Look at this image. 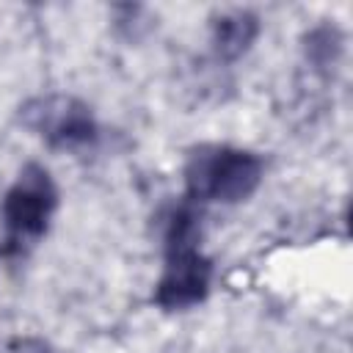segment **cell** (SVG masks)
Here are the masks:
<instances>
[{
	"label": "cell",
	"instance_id": "6da1fadb",
	"mask_svg": "<svg viewBox=\"0 0 353 353\" xmlns=\"http://www.w3.org/2000/svg\"><path fill=\"white\" fill-rule=\"evenodd\" d=\"M201 212L196 201L182 199L165 223V265L154 287V303L165 312H182L201 303L210 292L212 262L201 254Z\"/></svg>",
	"mask_w": 353,
	"mask_h": 353
},
{
	"label": "cell",
	"instance_id": "7a4b0ae2",
	"mask_svg": "<svg viewBox=\"0 0 353 353\" xmlns=\"http://www.w3.org/2000/svg\"><path fill=\"white\" fill-rule=\"evenodd\" d=\"M265 163L248 149L204 143L188 154L185 163V199L190 201H245L262 182Z\"/></svg>",
	"mask_w": 353,
	"mask_h": 353
},
{
	"label": "cell",
	"instance_id": "3957f363",
	"mask_svg": "<svg viewBox=\"0 0 353 353\" xmlns=\"http://www.w3.org/2000/svg\"><path fill=\"white\" fill-rule=\"evenodd\" d=\"M19 121L52 149L77 152L97 141V121L91 108L69 94H47L28 99L19 108Z\"/></svg>",
	"mask_w": 353,
	"mask_h": 353
},
{
	"label": "cell",
	"instance_id": "277c9868",
	"mask_svg": "<svg viewBox=\"0 0 353 353\" xmlns=\"http://www.w3.org/2000/svg\"><path fill=\"white\" fill-rule=\"evenodd\" d=\"M58 207V190L50 171L39 163H28L14 185L6 190L0 204V218L11 243L39 240Z\"/></svg>",
	"mask_w": 353,
	"mask_h": 353
},
{
	"label": "cell",
	"instance_id": "5b68a950",
	"mask_svg": "<svg viewBox=\"0 0 353 353\" xmlns=\"http://www.w3.org/2000/svg\"><path fill=\"white\" fill-rule=\"evenodd\" d=\"M256 36L259 17L245 8H232L212 19V52L221 61H237L245 55Z\"/></svg>",
	"mask_w": 353,
	"mask_h": 353
},
{
	"label": "cell",
	"instance_id": "8992f818",
	"mask_svg": "<svg viewBox=\"0 0 353 353\" xmlns=\"http://www.w3.org/2000/svg\"><path fill=\"white\" fill-rule=\"evenodd\" d=\"M342 50V36L336 33V28H314L309 36H306V58L314 63V66H328L336 61Z\"/></svg>",
	"mask_w": 353,
	"mask_h": 353
}]
</instances>
